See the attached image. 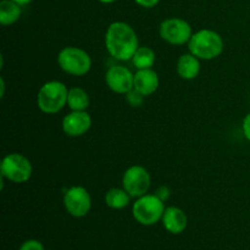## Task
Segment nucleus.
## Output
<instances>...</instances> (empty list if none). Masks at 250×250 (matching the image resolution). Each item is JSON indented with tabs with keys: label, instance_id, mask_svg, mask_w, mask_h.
Returning <instances> with one entry per match:
<instances>
[{
	"label": "nucleus",
	"instance_id": "obj_1",
	"mask_svg": "<svg viewBox=\"0 0 250 250\" xmlns=\"http://www.w3.org/2000/svg\"><path fill=\"white\" fill-rule=\"evenodd\" d=\"M105 46L107 53L116 60H132L139 48L138 37L133 27L126 22H112L105 34Z\"/></svg>",
	"mask_w": 250,
	"mask_h": 250
},
{
	"label": "nucleus",
	"instance_id": "obj_2",
	"mask_svg": "<svg viewBox=\"0 0 250 250\" xmlns=\"http://www.w3.org/2000/svg\"><path fill=\"white\" fill-rule=\"evenodd\" d=\"M189 51L200 60H212L222 54L225 48L224 39L212 29H200L193 33L188 42Z\"/></svg>",
	"mask_w": 250,
	"mask_h": 250
},
{
	"label": "nucleus",
	"instance_id": "obj_3",
	"mask_svg": "<svg viewBox=\"0 0 250 250\" xmlns=\"http://www.w3.org/2000/svg\"><path fill=\"white\" fill-rule=\"evenodd\" d=\"M68 89L60 81L44 83L37 94V105L44 114L54 115L67 105Z\"/></svg>",
	"mask_w": 250,
	"mask_h": 250
},
{
	"label": "nucleus",
	"instance_id": "obj_4",
	"mask_svg": "<svg viewBox=\"0 0 250 250\" xmlns=\"http://www.w3.org/2000/svg\"><path fill=\"white\" fill-rule=\"evenodd\" d=\"M156 194H144L137 198L132 208V215L138 224L143 226H153L161 221L165 212V204Z\"/></svg>",
	"mask_w": 250,
	"mask_h": 250
},
{
	"label": "nucleus",
	"instance_id": "obj_5",
	"mask_svg": "<svg viewBox=\"0 0 250 250\" xmlns=\"http://www.w3.org/2000/svg\"><path fill=\"white\" fill-rule=\"evenodd\" d=\"M58 63L63 72L72 76H84L92 68L89 54L77 46H65L58 55Z\"/></svg>",
	"mask_w": 250,
	"mask_h": 250
},
{
	"label": "nucleus",
	"instance_id": "obj_6",
	"mask_svg": "<svg viewBox=\"0 0 250 250\" xmlns=\"http://www.w3.org/2000/svg\"><path fill=\"white\" fill-rule=\"evenodd\" d=\"M0 171L2 177L10 182L24 183L31 178L33 167L26 156L19 153H12L4 156Z\"/></svg>",
	"mask_w": 250,
	"mask_h": 250
},
{
	"label": "nucleus",
	"instance_id": "obj_7",
	"mask_svg": "<svg viewBox=\"0 0 250 250\" xmlns=\"http://www.w3.org/2000/svg\"><path fill=\"white\" fill-rule=\"evenodd\" d=\"M161 39L172 45H183L188 43L193 36L192 27L186 20L171 17L161 22L159 28Z\"/></svg>",
	"mask_w": 250,
	"mask_h": 250
},
{
	"label": "nucleus",
	"instance_id": "obj_8",
	"mask_svg": "<svg viewBox=\"0 0 250 250\" xmlns=\"http://www.w3.org/2000/svg\"><path fill=\"white\" fill-rule=\"evenodd\" d=\"M151 178L148 170L141 165H133L127 168L122 177V186L132 198H139L146 194L150 188Z\"/></svg>",
	"mask_w": 250,
	"mask_h": 250
},
{
	"label": "nucleus",
	"instance_id": "obj_9",
	"mask_svg": "<svg viewBox=\"0 0 250 250\" xmlns=\"http://www.w3.org/2000/svg\"><path fill=\"white\" fill-rule=\"evenodd\" d=\"M63 207L73 217H84L92 208V198L88 190L81 186H73L63 195Z\"/></svg>",
	"mask_w": 250,
	"mask_h": 250
},
{
	"label": "nucleus",
	"instance_id": "obj_10",
	"mask_svg": "<svg viewBox=\"0 0 250 250\" xmlns=\"http://www.w3.org/2000/svg\"><path fill=\"white\" fill-rule=\"evenodd\" d=\"M106 85L115 93L127 94L133 89L134 75L131 70L121 65H114L107 70L105 75Z\"/></svg>",
	"mask_w": 250,
	"mask_h": 250
},
{
	"label": "nucleus",
	"instance_id": "obj_11",
	"mask_svg": "<svg viewBox=\"0 0 250 250\" xmlns=\"http://www.w3.org/2000/svg\"><path fill=\"white\" fill-rule=\"evenodd\" d=\"M92 127V117L87 111H72L62 120V131L68 137H81Z\"/></svg>",
	"mask_w": 250,
	"mask_h": 250
},
{
	"label": "nucleus",
	"instance_id": "obj_12",
	"mask_svg": "<svg viewBox=\"0 0 250 250\" xmlns=\"http://www.w3.org/2000/svg\"><path fill=\"white\" fill-rule=\"evenodd\" d=\"M164 227L172 234H180L185 232L188 226V217L182 209L177 207H168L161 219Z\"/></svg>",
	"mask_w": 250,
	"mask_h": 250
},
{
	"label": "nucleus",
	"instance_id": "obj_13",
	"mask_svg": "<svg viewBox=\"0 0 250 250\" xmlns=\"http://www.w3.org/2000/svg\"><path fill=\"white\" fill-rule=\"evenodd\" d=\"M159 88V76L153 68L138 70L134 73L133 89L142 95H151Z\"/></svg>",
	"mask_w": 250,
	"mask_h": 250
},
{
	"label": "nucleus",
	"instance_id": "obj_14",
	"mask_svg": "<svg viewBox=\"0 0 250 250\" xmlns=\"http://www.w3.org/2000/svg\"><path fill=\"white\" fill-rule=\"evenodd\" d=\"M200 59L193 55L192 53L183 54L177 61V73L181 78L186 81L194 80L200 72Z\"/></svg>",
	"mask_w": 250,
	"mask_h": 250
},
{
	"label": "nucleus",
	"instance_id": "obj_15",
	"mask_svg": "<svg viewBox=\"0 0 250 250\" xmlns=\"http://www.w3.org/2000/svg\"><path fill=\"white\" fill-rule=\"evenodd\" d=\"M21 5L14 0H1L0 2V23L10 26L16 23L21 17Z\"/></svg>",
	"mask_w": 250,
	"mask_h": 250
},
{
	"label": "nucleus",
	"instance_id": "obj_16",
	"mask_svg": "<svg viewBox=\"0 0 250 250\" xmlns=\"http://www.w3.org/2000/svg\"><path fill=\"white\" fill-rule=\"evenodd\" d=\"M131 198L125 188H111L105 194V203L111 209L121 210L129 204Z\"/></svg>",
	"mask_w": 250,
	"mask_h": 250
},
{
	"label": "nucleus",
	"instance_id": "obj_17",
	"mask_svg": "<svg viewBox=\"0 0 250 250\" xmlns=\"http://www.w3.org/2000/svg\"><path fill=\"white\" fill-rule=\"evenodd\" d=\"M67 105L72 111H85L89 106V95L80 87L71 88L68 89Z\"/></svg>",
	"mask_w": 250,
	"mask_h": 250
},
{
	"label": "nucleus",
	"instance_id": "obj_18",
	"mask_svg": "<svg viewBox=\"0 0 250 250\" xmlns=\"http://www.w3.org/2000/svg\"><path fill=\"white\" fill-rule=\"evenodd\" d=\"M156 61V55L154 50L149 46H139L132 58L134 67L137 70H144V68H151Z\"/></svg>",
	"mask_w": 250,
	"mask_h": 250
},
{
	"label": "nucleus",
	"instance_id": "obj_19",
	"mask_svg": "<svg viewBox=\"0 0 250 250\" xmlns=\"http://www.w3.org/2000/svg\"><path fill=\"white\" fill-rule=\"evenodd\" d=\"M19 250H45L42 242L37 241V239H28V241L23 242L22 246L20 247Z\"/></svg>",
	"mask_w": 250,
	"mask_h": 250
},
{
	"label": "nucleus",
	"instance_id": "obj_20",
	"mask_svg": "<svg viewBox=\"0 0 250 250\" xmlns=\"http://www.w3.org/2000/svg\"><path fill=\"white\" fill-rule=\"evenodd\" d=\"M143 97L144 95H142L141 93L136 92L134 89H132L131 92L127 93V100H128V103L132 105V106H139V105L143 103Z\"/></svg>",
	"mask_w": 250,
	"mask_h": 250
},
{
	"label": "nucleus",
	"instance_id": "obj_21",
	"mask_svg": "<svg viewBox=\"0 0 250 250\" xmlns=\"http://www.w3.org/2000/svg\"><path fill=\"white\" fill-rule=\"evenodd\" d=\"M242 128H243L244 137L250 142V112L244 117L243 125H242Z\"/></svg>",
	"mask_w": 250,
	"mask_h": 250
},
{
	"label": "nucleus",
	"instance_id": "obj_22",
	"mask_svg": "<svg viewBox=\"0 0 250 250\" xmlns=\"http://www.w3.org/2000/svg\"><path fill=\"white\" fill-rule=\"evenodd\" d=\"M139 6L142 7H146V9H150V7L156 6L159 4L160 0H134Z\"/></svg>",
	"mask_w": 250,
	"mask_h": 250
},
{
	"label": "nucleus",
	"instance_id": "obj_23",
	"mask_svg": "<svg viewBox=\"0 0 250 250\" xmlns=\"http://www.w3.org/2000/svg\"><path fill=\"white\" fill-rule=\"evenodd\" d=\"M14 1H16L17 4H20L21 6H23V5H27V4H29V2H32L33 0H14Z\"/></svg>",
	"mask_w": 250,
	"mask_h": 250
},
{
	"label": "nucleus",
	"instance_id": "obj_24",
	"mask_svg": "<svg viewBox=\"0 0 250 250\" xmlns=\"http://www.w3.org/2000/svg\"><path fill=\"white\" fill-rule=\"evenodd\" d=\"M99 1L104 2V4H111V2H115V1H117V0H99Z\"/></svg>",
	"mask_w": 250,
	"mask_h": 250
}]
</instances>
